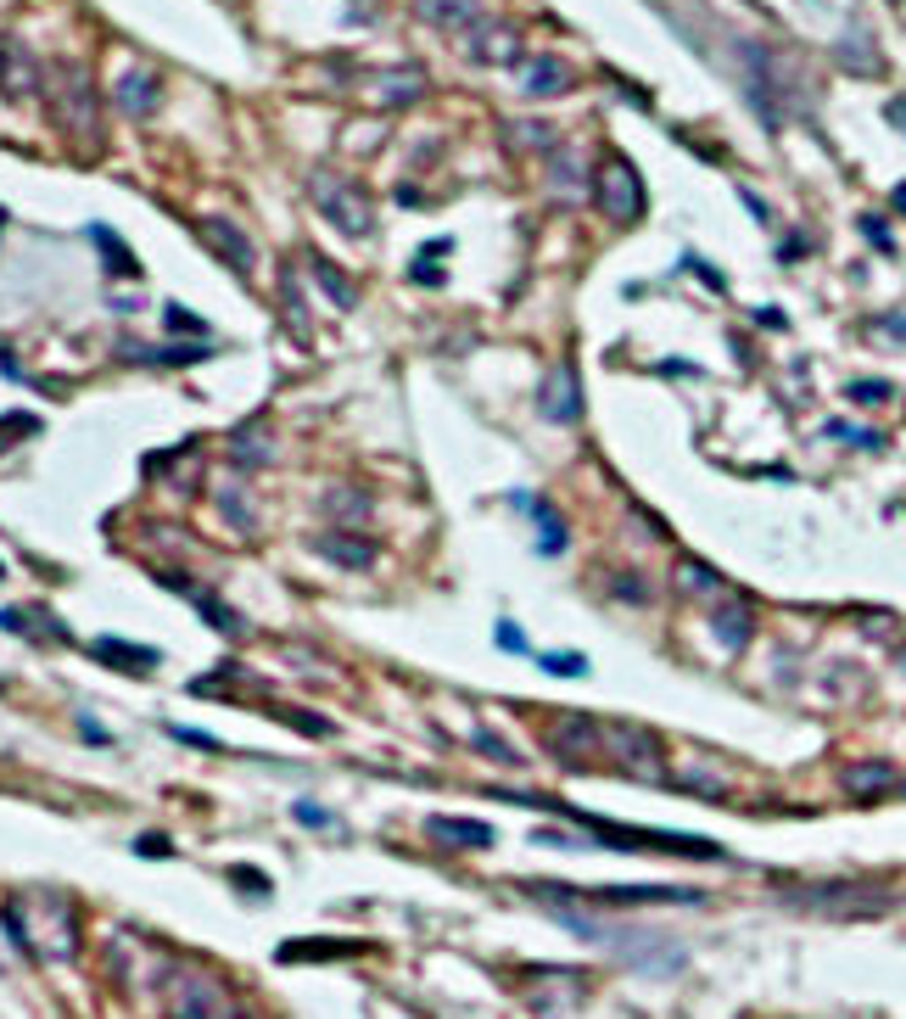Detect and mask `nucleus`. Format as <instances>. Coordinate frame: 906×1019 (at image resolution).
<instances>
[{"instance_id":"29","label":"nucleus","mask_w":906,"mask_h":1019,"mask_svg":"<svg viewBox=\"0 0 906 1019\" xmlns=\"http://www.w3.org/2000/svg\"><path fill=\"white\" fill-rule=\"evenodd\" d=\"M89 241H96V252H102V264H107V275H118V281H135L140 275V259L124 246V235L113 230V224H89Z\"/></svg>"},{"instance_id":"15","label":"nucleus","mask_w":906,"mask_h":1019,"mask_svg":"<svg viewBox=\"0 0 906 1019\" xmlns=\"http://www.w3.org/2000/svg\"><path fill=\"white\" fill-rule=\"evenodd\" d=\"M89 661H102V666H118V672H135V677H146V672H157L162 650H151V644H135V639H118V633H102V639H89Z\"/></svg>"},{"instance_id":"27","label":"nucleus","mask_w":906,"mask_h":1019,"mask_svg":"<svg viewBox=\"0 0 906 1019\" xmlns=\"http://www.w3.org/2000/svg\"><path fill=\"white\" fill-rule=\"evenodd\" d=\"M314 549L341 571H370L376 566V544H365L358 533H325V538H314Z\"/></svg>"},{"instance_id":"50","label":"nucleus","mask_w":906,"mask_h":1019,"mask_svg":"<svg viewBox=\"0 0 906 1019\" xmlns=\"http://www.w3.org/2000/svg\"><path fill=\"white\" fill-rule=\"evenodd\" d=\"M873 325H878V330H889L895 343H906V314H900V308H895V314H878Z\"/></svg>"},{"instance_id":"45","label":"nucleus","mask_w":906,"mask_h":1019,"mask_svg":"<svg viewBox=\"0 0 906 1019\" xmlns=\"http://www.w3.org/2000/svg\"><path fill=\"white\" fill-rule=\"evenodd\" d=\"M555 186H560V191L577 186V151H555Z\"/></svg>"},{"instance_id":"6","label":"nucleus","mask_w":906,"mask_h":1019,"mask_svg":"<svg viewBox=\"0 0 906 1019\" xmlns=\"http://www.w3.org/2000/svg\"><path fill=\"white\" fill-rule=\"evenodd\" d=\"M593 202H599V213L610 224H632V219L644 213V180H639V168H632L621 151H604L599 157V168H593Z\"/></svg>"},{"instance_id":"26","label":"nucleus","mask_w":906,"mask_h":1019,"mask_svg":"<svg viewBox=\"0 0 906 1019\" xmlns=\"http://www.w3.org/2000/svg\"><path fill=\"white\" fill-rule=\"evenodd\" d=\"M118 359L124 365H146V370H186V365H197L202 359V348H146V343H135V336H124L118 343Z\"/></svg>"},{"instance_id":"44","label":"nucleus","mask_w":906,"mask_h":1019,"mask_svg":"<svg viewBox=\"0 0 906 1019\" xmlns=\"http://www.w3.org/2000/svg\"><path fill=\"white\" fill-rule=\"evenodd\" d=\"M845 398H856V403H884V398H889V387H884V381H851V387H845Z\"/></svg>"},{"instance_id":"11","label":"nucleus","mask_w":906,"mask_h":1019,"mask_svg":"<svg viewBox=\"0 0 906 1019\" xmlns=\"http://www.w3.org/2000/svg\"><path fill=\"white\" fill-rule=\"evenodd\" d=\"M537 409H542V420H549V427H577V420H582V381H577L571 365H555L549 376H542Z\"/></svg>"},{"instance_id":"47","label":"nucleus","mask_w":906,"mask_h":1019,"mask_svg":"<svg viewBox=\"0 0 906 1019\" xmlns=\"http://www.w3.org/2000/svg\"><path fill=\"white\" fill-rule=\"evenodd\" d=\"M230 880H235L241 891H252V896H268V880H263L257 869H246V863H241V869H230Z\"/></svg>"},{"instance_id":"37","label":"nucleus","mask_w":906,"mask_h":1019,"mask_svg":"<svg viewBox=\"0 0 906 1019\" xmlns=\"http://www.w3.org/2000/svg\"><path fill=\"white\" fill-rule=\"evenodd\" d=\"M162 325H168L173 336H208V319H202V314H191V308H179V303H168V308H162Z\"/></svg>"},{"instance_id":"20","label":"nucleus","mask_w":906,"mask_h":1019,"mask_svg":"<svg viewBox=\"0 0 906 1019\" xmlns=\"http://www.w3.org/2000/svg\"><path fill=\"white\" fill-rule=\"evenodd\" d=\"M319 509L336 522V533H358V527L370 522V493H365V487H352V482H336V487H325Z\"/></svg>"},{"instance_id":"21","label":"nucleus","mask_w":906,"mask_h":1019,"mask_svg":"<svg viewBox=\"0 0 906 1019\" xmlns=\"http://www.w3.org/2000/svg\"><path fill=\"white\" fill-rule=\"evenodd\" d=\"M604 745L626 761V768H639V761H644V774L661 779V745H655V734H644V728H610Z\"/></svg>"},{"instance_id":"41","label":"nucleus","mask_w":906,"mask_h":1019,"mask_svg":"<svg viewBox=\"0 0 906 1019\" xmlns=\"http://www.w3.org/2000/svg\"><path fill=\"white\" fill-rule=\"evenodd\" d=\"M615 593H621V606H650V582H644V577H639V582H632V577H615Z\"/></svg>"},{"instance_id":"42","label":"nucleus","mask_w":906,"mask_h":1019,"mask_svg":"<svg viewBox=\"0 0 906 1019\" xmlns=\"http://www.w3.org/2000/svg\"><path fill=\"white\" fill-rule=\"evenodd\" d=\"M135 852L140 858H173V840L168 834H135Z\"/></svg>"},{"instance_id":"7","label":"nucleus","mask_w":906,"mask_h":1019,"mask_svg":"<svg viewBox=\"0 0 906 1019\" xmlns=\"http://www.w3.org/2000/svg\"><path fill=\"white\" fill-rule=\"evenodd\" d=\"M789 902L818 907V913H834V918H873V913H884L895 896H889L884 885H862V880H823V885L789 891Z\"/></svg>"},{"instance_id":"34","label":"nucleus","mask_w":906,"mask_h":1019,"mask_svg":"<svg viewBox=\"0 0 906 1019\" xmlns=\"http://www.w3.org/2000/svg\"><path fill=\"white\" fill-rule=\"evenodd\" d=\"M268 717H281L286 728H297V734H308V739H330V734H336V723L319 717V712H308V706H268Z\"/></svg>"},{"instance_id":"55","label":"nucleus","mask_w":906,"mask_h":1019,"mask_svg":"<svg viewBox=\"0 0 906 1019\" xmlns=\"http://www.w3.org/2000/svg\"><path fill=\"white\" fill-rule=\"evenodd\" d=\"M900 672H906V650H900Z\"/></svg>"},{"instance_id":"23","label":"nucleus","mask_w":906,"mask_h":1019,"mask_svg":"<svg viewBox=\"0 0 906 1019\" xmlns=\"http://www.w3.org/2000/svg\"><path fill=\"white\" fill-rule=\"evenodd\" d=\"M186 600H191V611H197V617H202L213 633H224V639H246V633H252V622H246L235 606H224L213 588H191Z\"/></svg>"},{"instance_id":"28","label":"nucleus","mask_w":906,"mask_h":1019,"mask_svg":"<svg viewBox=\"0 0 906 1019\" xmlns=\"http://www.w3.org/2000/svg\"><path fill=\"white\" fill-rule=\"evenodd\" d=\"M303 264H308V275H314V286L336 303V308H358V286H352V275L347 270H336L325 252H303Z\"/></svg>"},{"instance_id":"14","label":"nucleus","mask_w":906,"mask_h":1019,"mask_svg":"<svg viewBox=\"0 0 906 1019\" xmlns=\"http://www.w3.org/2000/svg\"><path fill=\"white\" fill-rule=\"evenodd\" d=\"M414 7V18L420 23H431V29H442V34H453V40H465L487 12H482V0H409Z\"/></svg>"},{"instance_id":"54","label":"nucleus","mask_w":906,"mask_h":1019,"mask_svg":"<svg viewBox=\"0 0 906 1019\" xmlns=\"http://www.w3.org/2000/svg\"><path fill=\"white\" fill-rule=\"evenodd\" d=\"M895 208H900V213H906V186H895Z\"/></svg>"},{"instance_id":"51","label":"nucleus","mask_w":906,"mask_h":1019,"mask_svg":"<svg viewBox=\"0 0 906 1019\" xmlns=\"http://www.w3.org/2000/svg\"><path fill=\"white\" fill-rule=\"evenodd\" d=\"M509 135H515V140H526V146H549V140H555L549 129H531V124H515Z\"/></svg>"},{"instance_id":"8","label":"nucleus","mask_w":906,"mask_h":1019,"mask_svg":"<svg viewBox=\"0 0 906 1019\" xmlns=\"http://www.w3.org/2000/svg\"><path fill=\"white\" fill-rule=\"evenodd\" d=\"M45 91V67L23 45V34H0V96L7 102H34Z\"/></svg>"},{"instance_id":"49","label":"nucleus","mask_w":906,"mask_h":1019,"mask_svg":"<svg viewBox=\"0 0 906 1019\" xmlns=\"http://www.w3.org/2000/svg\"><path fill=\"white\" fill-rule=\"evenodd\" d=\"M297 818H303L308 829H325V823H330V812H325L319 801H297Z\"/></svg>"},{"instance_id":"4","label":"nucleus","mask_w":906,"mask_h":1019,"mask_svg":"<svg viewBox=\"0 0 906 1019\" xmlns=\"http://www.w3.org/2000/svg\"><path fill=\"white\" fill-rule=\"evenodd\" d=\"M531 896L555 902V907H571V902H593V907H650V902H705L699 891H683V885H599V891H577V885H549V880H531L526 885Z\"/></svg>"},{"instance_id":"56","label":"nucleus","mask_w":906,"mask_h":1019,"mask_svg":"<svg viewBox=\"0 0 906 1019\" xmlns=\"http://www.w3.org/2000/svg\"><path fill=\"white\" fill-rule=\"evenodd\" d=\"M0 224H7V208H0Z\"/></svg>"},{"instance_id":"30","label":"nucleus","mask_w":906,"mask_h":1019,"mask_svg":"<svg viewBox=\"0 0 906 1019\" xmlns=\"http://www.w3.org/2000/svg\"><path fill=\"white\" fill-rule=\"evenodd\" d=\"M425 829L447 845H471V852L493 845V823H482V818H425Z\"/></svg>"},{"instance_id":"52","label":"nucleus","mask_w":906,"mask_h":1019,"mask_svg":"<svg viewBox=\"0 0 906 1019\" xmlns=\"http://www.w3.org/2000/svg\"><path fill=\"white\" fill-rule=\"evenodd\" d=\"M78 728H84V739H89V745H113V734H107L96 717H78Z\"/></svg>"},{"instance_id":"32","label":"nucleus","mask_w":906,"mask_h":1019,"mask_svg":"<svg viewBox=\"0 0 906 1019\" xmlns=\"http://www.w3.org/2000/svg\"><path fill=\"white\" fill-rule=\"evenodd\" d=\"M281 308H286L292 336H297V343H308V336H314V319H308V303H303V281H297V270H281Z\"/></svg>"},{"instance_id":"36","label":"nucleus","mask_w":906,"mask_h":1019,"mask_svg":"<svg viewBox=\"0 0 906 1019\" xmlns=\"http://www.w3.org/2000/svg\"><path fill=\"white\" fill-rule=\"evenodd\" d=\"M34 432H40V414H29V409L0 414V449H7V443H23V438H34Z\"/></svg>"},{"instance_id":"57","label":"nucleus","mask_w":906,"mask_h":1019,"mask_svg":"<svg viewBox=\"0 0 906 1019\" xmlns=\"http://www.w3.org/2000/svg\"><path fill=\"white\" fill-rule=\"evenodd\" d=\"M900 790H906V785H900Z\"/></svg>"},{"instance_id":"48","label":"nucleus","mask_w":906,"mask_h":1019,"mask_svg":"<svg viewBox=\"0 0 906 1019\" xmlns=\"http://www.w3.org/2000/svg\"><path fill=\"white\" fill-rule=\"evenodd\" d=\"M498 650H509V655H526V633H520L515 622H498Z\"/></svg>"},{"instance_id":"38","label":"nucleus","mask_w":906,"mask_h":1019,"mask_svg":"<svg viewBox=\"0 0 906 1019\" xmlns=\"http://www.w3.org/2000/svg\"><path fill=\"white\" fill-rule=\"evenodd\" d=\"M471 745H476L482 756H493V761H504V768H515V761H520V756H515V745H504V739H493L487 728H476V734H471Z\"/></svg>"},{"instance_id":"1","label":"nucleus","mask_w":906,"mask_h":1019,"mask_svg":"<svg viewBox=\"0 0 906 1019\" xmlns=\"http://www.w3.org/2000/svg\"><path fill=\"white\" fill-rule=\"evenodd\" d=\"M45 107H51V124L84 151L96 157L107 146V124H102V91H96V73L84 62H56L45 67Z\"/></svg>"},{"instance_id":"53","label":"nucleus","mask_w":906,"mask_h":1019,"mask_svg":"<svg viewBox=\"0 0 906 1019\" xmlns=\"http://www.w3.org/2000/svg\"><path fill=\"white\" fill-rule=\"evenodd\" d=\"M889 124L906 135V96H895V102H889Z\"/></svg>"},{"instance_id":"19","label":"nucleus","mask_w":906,"mask_h":1019,"mask_svg":"<svg viewBox=\"0 0 906 1019\" xmlns=\"http://www.w3.org/2000/svg\"><path fill=\"white\" fill-rule=\"evenodd\" d=\"M677 593H683V600H699V606L734 600L728 577H721V571H710V566H705V560H694V555H683V560H677Z\"/></svg>"},{"instance_id":"40","label":"nucleus","mask_w":906,"mask_h":1019,"mask_svg":"<svg viewBox=\"0 0 906 1019\" xmlns=\"http://www.w3.org/2000/svg\"><path fill=\"white\" fill-rule=\"evenodd\" d=\"M829 438H840V443H862V449H884V438L878 432H862V427H829Z\"/></svg>"},{"instance_id":"12","label":"nucleus","mask_w":906,"mask_h":1019,"mask_svg":"<svg viewBox=\"0 0 906 1019\" xmlns=\"http://www.w3.org/2000/svg\"><path fill=\"white\" fill-rule=\"evenodd\" d=\"M465 51L471 62L482 67H520V29L498 23V18H482L471 34H465Z\"/></svg>"},{"instance_id":"3","label":"nucleus","mask_w":906,"mask_h":1019,"mask_svg":"<svg viewBox=\"0 0 906 1019\" xmlns=\"http://www.w3.org/2000/svg\"><path fill=\"white\" fill-rule=\"evenodd\" d=\"M157 997L168 1019H230V991L202 964H168L157 980Z\"/></svg>"},{"instance_id":"22","label":"nucleus","mask_w":906,"mask_h":1019,"mask_svg":"<svg viewBox=\"0 0 906 1019\" xmlns=\"http://www.w3.org/2000/svg\"><path fill=\"white\" fill-rule=\"evenodd\" d=\"M571 84H577V78H571V67H566L560 56H531V62L520 67V91L537 96V102H542V96H566Z\"/></svg>"},{"instance_id":"35","label":"nucleus","mask_w":906,"mask_h":1019,"mask_svg":"<svg viewBox=\"0 0 906 1019\" xmlns=\"http://www.w3.org/2000/svg\"><path fill=\"white\" fill-rule=\"evenodd\" d=\"M531 516H537V527H542V555H560V549H566V522L555 516L549 504H531Z\"/></svg>"},{"instance_id":"10","label":"nucleus","mask_w":906,"mask_h":1019,"mask_svg":"<svg viewBox=\"0 0 906 1019\" xmlns=\"http://www.w3.org/2000/svg\"><path fill=\"white\" fill-rule=\"evenodd\" d=\"M542 745H549L560 761H571V768H582V761H593V750L604 745V734H599V723H593V717H582V712H560V717L549 723V734H542Z\"/></svg>"},{"instance_id":"13","label":"nucleus","mask_w":906,"mask_h":1019,"mask_svg":"<svg viewBox=\"0 0 906 1019\" xmlns=\"http://www.w3.org/2000/svg\"><path fill=\"white\" fill-rule=\"evenodd\" d=\"M281 460V438L268 432V420H241V427L230 432V465L235 471H268Z\"/></svg>"},{"instance_id":"43","label":"nucleus","mask_w":906,"mask_h":1019,"mask_svg":"<svg viewBox=\"0 0 906 1019\" xmlns=\"http://www.w3.org/2000/svg\"><path fill=\"white\" fill-rule=\"evenodd\" d=\"M856 224H862V235H867V241H873L878 252H889V246H895V241H889V224H884V219H873V213H862Z\"/></svg>"},{"instance_id":"31","label":"nucleus","mask_w":906,"mask_h":1019,"mask_svg":"<svg viewBox=\"0 0 906 1019\" xmlns=\"http://www.w3.org/2000/svg\"><path fill=\"white\" fill-rule=\"evenodd\" d=\"M845 790L862 796V801H878V796H889V790H900V785H895V768H889V761H862V768L845 774Z\"/></svg>"},{"instance_id":"24","label":"nucleus","mask_w":906,"mask_h":1019,"mask_svg":"<svg viewBox=\"0 0 906 1019\" xmlns=\"http://www.w3.org/2000/svg\"><path fill=\"white\" fill-rule=\"evenodd\" d=\"M710 633H716V644H721V650H745V644H750V633H756V611L734 593V600H721V606H716Z\"/></svg>"},{"instance_id":"5","label":"nucleus","mask_w":906,"mask_h":1019,"mask_svg":"<svg viewBox=\"0 0 906 1019\" xmlns=\"http://www.w3.org/2000/svg\"><path fill=\"white\" fill-rule=\"evenodd\" d=\"M308 197H314V208L341 230V235H370L376 230V202H370V191L358 186V180H341V175H314L308 180Z\"/></svg>"},{"instance_id":"25","label":"nucleus","mask_w":906,"mask_h":1019,"mask_svg":"<svg viewBox=\"0 0 906 1019\" xmlns=\"http://www.w3.org/2000/svg\"><path fill=\"white\" fill-rule=\"evenodd\" d=\"M0 628L18 633V639H29V644H67V628H62L51 611H40V606H34V611H12V606H7V611H0Z\"/></svg>"},{"instance_id":"33","label":"nucleus","mask_w":906,"mask_h":1019,"mask_svg":"<svg viewBox=\"0 0 906 1019\" xmlns=\"http://www.w3.org/2000/svg\"><path fill=\"white\" fill-rule=\"evenodd\" d=\"M213 504H219V516L241 533V538H252V527H257V516H252V493L246 487H213Z\"/></svg>"},{"instance_id":"16","label":"nucleus","mask_w":906,"mask_h":1019,"mask_svg":"<svg viewBox=\"0 0 906 1019\" xmlns=\"http://www.w3.org/2000/svg\"><path fill=\"white\" fill-rule=\"evenodd\" d=\"M113 102H118L124 118H151L157 102H162V78L146 73V67H129V73H118V84H113Z\"/></svg>"},{"instance_id":"9","label":"nucleus","mask_w":906,"mask_h":1019,"mask_svg":"<svg viewBox=\"0 0 906 1019\" xmlns=\"http://www.w3.org/2000/svg\"><path fill=\"white\" fill-rule=\"evenodd\" d=\"M197 235L208 241L213 259H219L224 270H235L241 281L257 270V246L246 241V230H241L235 219H224V213H202V219H197Z\"/></svg>"},{"instance_id":"18","label":"nucleus","mask_w":906,"mask_h":1019,"mask_svg":"<svg viewBox=\"0 0 906 1019\" xmlns=\"http://www.w3.org/2000/svg\"><path fill=\"white\" fill-rule=\"evenodd\" d=\"M358 953H370V942H347V936L319 942V936H303V942H281L275 947L281 964H336V958H358Z\"/></svg>"},{"instance_id":"46","label":"nucleus","mask_w":906,"mask_h":1019,"mask_svg":"<svg viewBox=\"0 0 906 1019\" xmlns=\"http://www.w3.org/2000/svg\"><path fill=\"white\" fill-rule=\"evenodd\" d=\"M542 672H560V677H577V672H588V661H582V655H542Z\"/></svg>"},{"instance_id":"2","label":"nucleus","mask_w":906,"mask_h":1019,"mask_svg":"<svg viewBox=\"0 0 906 1019\" xmlns=\"http://www.w3.org/2000/svg\"><path fill=\"white\" fill-rule=\"evenodd\" d=\"M0 924H7L12 947L34 964H56L78 953V918L62 896H7Z\"/></svg>"},{"instance_id":"17","label":"nucleus","mask_w":906,"mask_h":1019,"mask_svg":"<svg viewBox=\"0 0 906 1019\" xmlns=\"http://www.w3.org/2000/svg\"><path fill=\"white\" fill-rule=\"evenodd\" d=\"M365 91H370L376 107H392L398 113V107H409V102L425 96V73L420 67H387V73H370Z\"/></svg>"},{"instance_id":"39","label":"nucleus","mask_w":906,"mask_h":1019,"mask_svg":"<svg viewBox=\"0 0 906 1019\" xmlns=\"http://www.w3.org/2000/svg\"><path fill=\"white\" fill-rule=\"evenodd\" d=\"M168 734H173L179 745H197V750H213V756L224 750V745H219V739H213L208 728H186V723H168Z\"/></svg>"}]
</instances>
